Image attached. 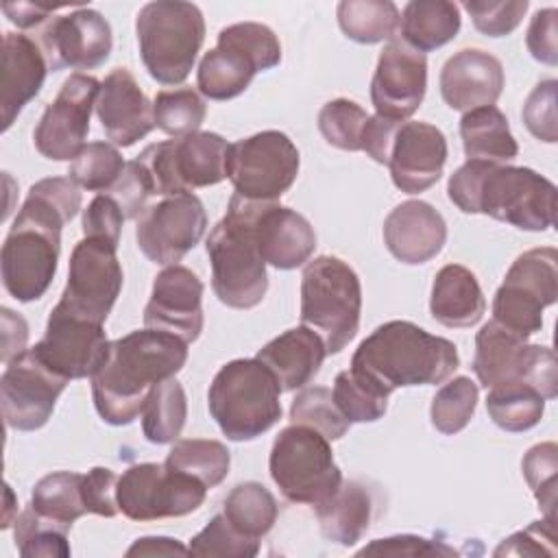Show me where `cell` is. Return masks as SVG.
Segmentation results:
<instances>
[{"label": "cell", "instance_id": "obj_45", "mask_svg": "<svg viewBox=\"0 0 558 558\" xmlns=\"http://www.w3.org/2000/svg\"><path fill=\"white\" fill-rule=\"evenodd\" d=\"M475 405H477V384H473L464 375L453 377L451 381L442 384L432 399V405H429L432 425L440 434H447V436L458 434L473 418Z\"/></svg>", "mask_w": 558, "mask_h": 558}, {"label": "cell", "instance_id": "obj_32", "mask_svg": "<svg viewBox=\"0 0 558 558\" xmlns=\"http://www.w3.org/2000/svg\"><path fill=\"white\" fill-rule=\"evenodd\" d=\"M399 17L401 41L423 54L449 44L462 24L458 4L449 0H412Z\"/></svg>", "mask_w": 558, "mask_h": 558}, {"label": "cell", "instance_id": "obj_47", "mask_svg": "<svg viewBox=\"0 0 558 558\" xmlns=\"http://www.w3.org/2000/svg\"><path fill=\"white\" fill-rule=\"evenodd\" d=\"M246 57L257 72L270 70L281 61V44L277 35L257 22H238L218 33V44Z\"/></svg>", "mask_w": 558, "mask_h": 558}, {"label": "cell", "instance_id": "obj_12", "mask_svg": "<svg viewBox=\"0 0 558 558\" xmlns=\"http://www.w3.org/2000/svg\"><path fill=\"white\" fill-rule=\"evenodd\" d=\"M299 150L281 131H262L229 144L227 179L238 196L275 203L299 174Z\"/></svg>", "mask_w": 558, "mask_h": 558}, {"label": "cell", "instance_id": "obj_1", "mask_svg": "<svg viewBox=\"0 0 558 558\" xmlns=\"http://www.w3.org/2000/svg\"><path fill=\"white\" fill-rule=\"evenodd\" d=\"M187 362V342L159 329H137L113 342L92 375L96 412L109 425L133 423L150 390L174 377Z\"/></svg>", "mask_w": 558, "mask_h": 558}, {"label": "cell", "instance_id": "obj_50", "mask_svg": "<svg viewBox=\"0 0 558 558\" xmlns=\"http://www.w3.org/2000/svg\"><path fill=\"white\" fill-rule=\"evenodd\" d=\"M521 471L532 488L545 519L556 521V477H558V447L556 442H538L521 460Z\"/></svg>", "mask_w": 558, "mask_h": 558}, {"label": "cell", "instance_id": "obj_62", "mask_svg": "<svg viewBox=\"0 0 558 558\" xmlns=\"http://www.w3.org/2000/svg\"><path fill=\"white\" fill-rule=\"evenodd\" d=\"M2 11L20 28H33V26H39L44 22H50L52 13H54V9L33 4V2H4Z\"/></svg>", "mask_w": 558, "mask_h": 558}, {"label": "cell", "instance_id": "obj_20", "mask_svg": "<svg viewBox=\"0 0 558 558\" xmlns=\"http://www.w3.org/2000/svg\"><path fill=\"white\" fill-rule=\"evenodd\" d=\"M37 44L52 72L94 70L109 59L113 37L109 22L94 9H76L52 17L39 33Z\"/></svg>", "mask_w": 558, "mask_h": 558}, {"label": "cell", "instance_id": "obj_58", "mask_svg": "<svg viewBox=\"0 0 558 558\" xmlns=\"http://www.w3.org/2000/svg\"><path fill=\"white\" fill-rule=\"evenodd\" d=\"M360 556H451L453 547L440 541H429L416 534H397L388 538H377L357 551Z\"/></svg>", "mask_w": 558, "mask_h": 558}, {"label": "cell", "instance_id": "obj_26", "mask_svg": "<svg viewBox=\"0 0 558 558\" xmlns=\"http://www.w3.org/2000/svg\"><path fill=\"white\" fill-rule=\"evenodd\" d=\"M445 242L447 222L425 201H405L384 220V244L401 264H425L442 251Z\"/></svg>", "mask_w": 558, "mask_h": 558}, {"label": "cell", "instance_id": "obj_33", "mask_svg": "<svg viewBox=\"0 0 558 558\" xmlns=\"http://www.w3.org/2000/svg\"><path fill=\"white\" fill-rule=\"evenodd\" d=\"M462 148L469 159L508 163L519 155V144L510 133L508 118L495 107H477L460 120Z\"/></svg>", "mask_w": 558, "mask_h": 558}, {"label": "cell", "instance_id": "obj_40", "mask_svg": "<svg viewBox=\"0 0 558 558\" xmlns=\"http://www.w3.org/2000/svg\"><path fill=\"white\" fill-rule=\"evenodd\" d=\"M168 469L185 473L207 488L218 486L231 466L229 449L218 440L207 438H181L174 440L163 462Z\"/></svg>", "mask_w": 558, "mask_h": 558}, {"label": "cell", "instance_id": "obj_29", "mask_svg": "<svg viewBox=\"0 0 558 558\" xmlns=\"http://www.w3.org/2000/svg\"><path fill=\"white\" fill-rule=\"evenodd\" d=\"M325 355L323 338L305 325L279 333L257 351V360L288 392L305 388L318 375Z\"/></svg>", "mask_w": 558, "mask_h": 558}, {"label": "cell", "instance_id": "obj_13", "mask_svg": "<svg viewBox=\"0 0 558 558\" xmlns=\"http://www.w3.org/2000/svg\"><path fill=\"white\" fill-rule=\"evenodd\" d=\"M207 486L166 464H131L116 486L118 510L131 521L185 517L205 501Z\"/></svg>", "mask_w": 558, "mask_h": 558}, {"label": "cell", "instance_id": "obj_43", "mask_svg": "<svg viewBox=\"0 0 558 558\" xmlns=\"http://www.w3.org/2000/svg\"><path fill=\"white\" fill-rule=\"evenodd\" d=\"M13 538L20 556L24 558H68V527L37 514L33 506L24 508L20 517H15Z\"/></svg>", "mask_w": 558, "mask_h": 558}, {"label": "cell", "instance_id": "obj_5", "mask_svg": "<svg viewBox=\"0 0 558 558\" xmlns=\"http://www.w3.org/2000/svg\"><path fill=\"white\" fill-rule=\"evenodd\" d=\"M281 386L257 360L227 362L209 384L207 405L220 432L235 442L253 440L281 418Z\"/></svg>", "mask_w": 558, "mask_h": 558}, {"label": "cell", "instance_id": "obj_52", "mask_svg": "<svg viewBox=\"0 0 558 558\" xmlns=\"http://www.w3.org/2000/svg\"><path fill=\"white\" fill-rule=\"evenodd\" d=\"M462 7L471 15L473 26L482 35L504 37V35H510L521 24L527 11V0H501V2L473 0V2H464Z\"/></svg>", "mask_w": 558, "mask_h": 558}, {"label": "cell", "instance_id": "obj_14", "mask_svg": "<svg viewBox=\"0 0 558 558\" xmlns=\"http://www.w3.org/2000/svg\"><path fill=\"white\" fill-rule=\"evenodd\" d=\"M59 253V229L17 214L0 253L4 290L22 303L41 299L54 279Z\"/></svg>", "mask_w": 558, "mask_h": 558}, {"label": "cell", "instance_id": "obj_56", "mask_svg": "<svg viewBox=\"0 0 558 558\" xmlns=\"http://www.w3.org/2000/svg\"><path fill=\"white\" fill-rule=\"evenodd\" d=\"M124 214L120 205L109 194H98L92 203L83 209V235L105 240L118 246L120 231H122Z\"/></svg>", "mask_w": 558, "mask_h": 558}, {"label": "cell", "instance_id": "obj_28", "mask_svg": "<svg viewBox=\"0 0 558 558\" xmlns=\"http://www.w3.org/2000/svg\"><path fill=\"white\" fill-rule=\"evenodd\" d=\"M259 255L279 270H292L310 262L316 248L314 227L299 211L275 203H264L255 218Z\"/></svg>", "mask_w": 558, "mask_h": 558}, {"label": "cell", "instance_id": "obj_37", "mask_svg": "<svg viewBox=\"0 0 558 558\" xmlns=\"http://www.w3.org/2000/svg\"><path fill=\"white\" fill-rule=\"evenodd\" d=\"M187 418V399L183 386L170 377L157 384L142 410V432L148 442L166 445L179 440Z\"/></svg>", "mask_w": 558, "mask_h": 558}, {"label": "cell", "instance_id": "obj_18", "mask_svg": "<svg viewBox=\"0 0 558 558\" xmlns=\"http://www.w3.org/2000/svg\"><path fill=\"white\" fill-rule=\"evenodd\" d=\"M70 379L48 368L31 349L13 357L0 377L2 416L11 429L35 432L48 423Z\"/></svg>", "mask_w": 558, "mask_h": 558}, {"label": "cell", "instance_id": "obj_53", "mask_svg": "<svg viewBox=\"0 0 558 558\" xmlns=\"http://www.w3.org/2000/svg\"><path fill=\"white\" fill-rule=\"evenodd\" d=\"M556 89H558V81L556 78H547L541 81L527 96L525 105H523V122L527 126V131L547 144H554L558 140L556 133Z\"/></svg>", "mask_w": 558, "mask_h": 558}, {"label": "cell", "instance_id": "obj_16", "mask_svg": "<svg viewBox=\"0 0 558 558\" xmlns=\"http://www.w3.org/2000/svg\"><path fill=\"white\" fill-rule=\"evenodd\" d=\"M100 81L89 74H70L57 98L46 107L33 140L41 157L50 161L74 159L89 133V116L96 109Z\"/></svg>", "mask_w": 558, "mask_h": 558}, {"label": "cell", "instance_id": "obj_27", "mask_svg": "<svg viewBox=\"0 0 558 558\" xmlns=\"http://www.w3.org/2000/svg\"><path fill=\"white\" fill-rule=\"evenodd\" d=\"M48 70L37 39L22 33H4L0 70L2 131H7L17 113L39 94Z\"/></svg>", "mask_w": 558, "mask_h": 558}, {"label": "cell", "instance_id": "obj_2", "mask_svg": "<svg viewBox=\"0 0 558 558\" xmlns=\"http://www.w3.org/2000/svg\"><path fill=\"white\" fill-rule=\"evenodd\" d=\"M464 214H486L523 231H547L556 220V185L532 168L466 159L447 183Z\"/></svg>", "mask_w": 558, "mask_h": 558}, {"label": "cell", "instance_id": "obj_54", "mask_svg": "<svg viewBox=\"0 0 558 558\" xmlns=\"http://www.w3.org/2000/svg\"><path fill=\"white\" fill-rule=\"evenodd\" d=\"M102 194H109L122 209L124 218H140L146 209V198L153 196L148 177L137 159L126 161L120 179Z\"/></svg>", "mask_w": 558, "mask_h": 558}, {"label": "cell", "instance_id": "obj_11", "mask_svg": "<svg viewBox=\"0 0 558 558\" xmlns=\"http://www.w3.org/2000/svg\"><path fill=\"white\" fill-rule=\"evenodd\" d=\"M473 373L484 388L519 379L536 388L545 399H556L558 395L554 351L527 344L525 338L495 320L486 323L475 336Z\"/></svg>", "mask_w": 558, "mask_h": 558}, {"label": "cell", "instance_id": "obj_49", "mask_svg": "<svg viewBox=\"0 0 558 558\" xmlns=\"http://www.w3.org/2000/svg\"><path fill=\"white\" fill-rule=\"evenodd\" d=\"M368 113L349 98H336L323 105L318 113V131L327 144L340 150H362V137Z\"/></svg>", "mask_w": 558, "mask_h": 558}, {"label": "cell", "instance_id": "obj_39", "mask_svg": "<svg viewBox=\"0 0 558 558\" xmlns=\"http://www.w3.org/2000/svg\"><path fill=\"white\" fill-rule=\"evenodd\" d=\"M81 484L83 473L74 471H54L50 475H44L33 486L31 506L37 514L70 530L76 519L87 514Z\"/></svg>", "mask_w": 558, "mask_h": 558}, {"label": "cell", "instance_id": "obj_9", "mask_svg": "<svg viewBox=\"0 0 558 558\" xmlns=\"http://www.w3.org/2000/svg\"><path fill=\"white\" fill-rule=\"evenodd\" d=\"M229 142L211 131L146 146L137 161L157 196L192 194L196 187L216 185L227 179Z\"/></svg>", "mask_w": 558, "mask_h": 558}, {"label": "cell", "instance_id": "obj_41", "mask_svg": "<svg viewBox=\"0 0 558 558\" xmlns=\"http://www.w3.org/2000/svg\"><path fill=\"white\" fill-rule=\"evenodd\" d=\"M81 209V190L70 177H48L31 185L17 214L63 229Z\"/></svg>", "mask_w": 558, "mask_h": 558}, {"label": "cell", "instance_id": "obj_17", "mask_svg": "<svg viewBox=\"0 0 558 558\" xmlns=\"http://www.w3.org/2000/svg\"><path fill=\"white\" fill-rule=\"evenodd\" d=\"M205 229L207 214L201 198L174 194L142 211L135 225V240L150 262L172 266L201 242Z\"/></svg>", "mask_w": 558, "mask_h": 558}, {"label": "cell", "instance_id": "obj_4", "mask_svg": "<svg viewBox=\"0 0 558 558\" xmlns=\"http://www.w3.org/2000/svg\"><path fill=\"white\" fill-rule=\"evenodd\" d=\"M262 205V201L233 194L227 214L207 235L211 288L227 307L251 310L266 296L268 272L255 235V218Z\"/></svg>", "mask_w": 558, "mask_h": 558}, {"label": "cell", "instance_id": "obj_35", "mask_svg": "<svg viewBox=\"0 0 558 558\" xmlns=\"http://www.w3.org/2000/svg\"><path fill=\"white\" fill-rule=\"evenodd\" d=\"M545 397L525 381L512 379L490 388L486 397L488 416L504 432H527L541 423Z\"/></svg>", "mask_w": 558, "mask_h": 558}, {"label": "cell", "instance_id": "obj_42", "mask_svg": "<svg viewBox=\"0 0 558 558\" xmlns=\"http://www.w3.org/2000/svg\"><path fill=\"white\" fill-rule=\"evenodd\" d=\"M331 397L349 423H373L386 414L390 392L371 377L349 368L336 375Z\"/></svg>", "mask_w": 558, "mask_h": 558}, {"label": "cell", "instance_id": "obj_60", "mask_svg": "<svg viewBox=\"0 0 558 558\" xmlns=\"http://www.w3.org/2000/svg\"><path fill=\"white\" fill-rule=\"evenodd\" d=\"M401 122L397 120H388L384 116H368L366 129H364V137H362V150L377 163H388L390 157V148H392V140L395 133L399 129Z\"/></svg>", "mask_w": 558, "mask_h": 558}, {"label": "cell", "instance_id": "obj_22", "mask_svg": "<svg viewBox=\"0 0 558 558\" xmlns=\"http://www.w3.org/2000/svg\"><path fill=\"white\" fill-rule=\"evenodd\" d=\"M203 281L185 266L163 268L155 281L150 301L144 307V325L194 342L203 331Z\"/></svg>", "mask_w": 558, "mask_h": 558}, {"label": "cell", "instance_id": "obj_24", "mask_svg": "<svg viewBox=\"0 0 558 558\" xmlns=\"http://www.w3.org/2000/svg\"><path fill=\"white\" fill-rule=\"evenodd\" d=\"M96 116L105 129V135L122 148L133 146L155 129L153 102L146 98L135 76L126 68H116L100 83Z\"/></svg>", "mask_w": 558, "mask_h": 558}, {"label": "cell", "instance_id": "obj_48", "mask_svg": "<svg viewBox=\"0 0 558 558\" xmlns=\"http://www.w3.org/2000/svg\"><path fill=\"white\" fill-rule=\"evenodd\" d=\"M290 421L314 427L327 440L342 438L351 425L338 410L331 390L325 386L303 388L290 405Z\"/></svg>", "mask_w": 558, "mask_h": 558}, {"label": "cell", "instance_id": "obj_31", "mask_svg": "<svg viewBox=\"0 0 558 558\" xmlns=\"http://www.w3.org/2000/svg\"><path fill=\"white\" fill-rule=\"evenodd\" d=\"M320 534L342 547L355 545L368 530L373 519V499L364 484L349 480L338 490L314 508Z\"/></svg>", "mask_w": 558, "mask_h": 558}, {"label": "cell", "instance_id": "obj_51", "mask_svg": "<svg viewBox=\"0 0 558 558\" xmlns=\"http://www.w3.org/2000/svg\"><path fill=\"white\" fill-rule=\"evenodd\" d=\"M259 551V541L240 534L227 517L220 512L190 541L187 554L192 556H227V558H253Z\"/></svg>", "mask_w": 558, "mask_h": 558}, {"label": "cell", "instance_id": "obj_36", "mask_svg": "<svg viewBox=\"0 0 558 558\" xmlns=\"http://www.w3.org/2000/svg\"><path fill=\"white\" fill-rule=\"evenodd\" d=\"M222 514L246 538L266 536L279 514L275 495L259 482H242L222 501Z\"/></svg>", "mask_w": 558, "mask_h": 558}, {"label": "cell", "instance_id": "obj_46", "mask_svg": "<svg viewBox=\"0 0 558 558\" xmlns=\"http://www.w3.org/2000/svg\"><path fill=\"white\" fill-rule=\"evenodd\" d=\"M124 166L126 163L113 144L89 142L72 159L68 174L78 187L102 194L120 179Z\"/></svg>", "mask_w": 558, "mask_h": 558}, {"label": "cell", "instance_id": "obj_59", "mask_svg": "<svg viewBox=\"0 0 558 558\" xmlns=\"http://www.w3.org/2000/svg\"><path fill=\"white\" fill-rule=\"evenodd\" d=\"M556 17L558 11L556 9H543L536 11L527 35H525V46L530 50V54L547 65H556L558 63V39H556Z\"/></svg>", "mask_w": 558, "mask_h": 558}, {"label": "cell", "instance_id": "obj_38", "mask_svg": "<svg viewBox=\"0 0 558 558\" xmlns=\"http://www.w3.org/2000/svg\"><path fill=\"white\" fill-rule=\"evenodd\" d=\"M336 13L342 33L357 44L390 41L399 33V9L390 0H342Z\"/></svg>", "mask_w": 558, "mask_h": 558}, {"label": "cell", "instance_id": "obj_57", "mask_svg": "<svg viewBox=\"0 0 558 558\" xmlns=\"http://www.w3.org/2000/svg\"><path fill=\"white\" fill-rule=\"evenodd\" d=\"M116 486L118 475L107 466H94L89 473L83 475V501L87 508V514H100V517H116L118 499H116Z\"/></svg>", "mask_w": 558, "mask_h": 558}, {"label": "cell", "instance_id": "obj_34", "mask_svg": "<svg viewBox=\"0 0 558 558\" xmlns=\"http://www.w3.org/2000/svg\"><path fill=\"white\" fill-rule=\"evenodd\" d=\"M257 70L240 52L216 46L198 63L196 85L209 100H231L240 96L253 81Z\"/></svg>", "mask_w": 558, "mask_h": 558}, {"label": "cell", "instance_id": "obj_3", "mask_svg": "<svg viewBox=\"0 0 558 558\" xmlns=\"http://www.w3.org/2000/svg\"><path fill=\"white\" fill-rule=\"evenodd\" d=\"M460 366L451 340L410 320H388L366 336L351 357V368L371 377L386 392L403 386H436Z\"/></svg>", "mask_w": 558, "mask_h": 558}, {"label": "cell", "instance_id": "obj_8", "mask_svg": "<svg viewBox=\"0 0 558 558\" xmlns=\"http://www.w3.org/2000/svg\"><path fill=\"white\" fill-rule=\"evenodd\" d=\"M268 469L281 495L312 508L327 501L342 484L329 440L314 427L292 423L272 442Z\"/></svg>", "mask_w": 558, "mask_h": 558}, {"label": "cell", "instance_id": "obj_61", "mask_svg": "<svg viewBox=\"0 0 558 558\" xmlns=\"http://www.w3.org/2000/svg\"><path fill=\"white\" fill-rule=\"evenodd\" d=\"M28 325L26 320L9 307H2V362L9 364L13 357L26 351Z\"/></svg>", "mask_w": 558, "mask_h": 558}, {"label": "cell", "instance_id": "obj_6", "mask_svg": "<svg viewBox=\"0 0 558 558\" xmlns=\"http://www.w3.org/2000/svg\"><path fill=\"white\" fill-rule=\"evenodd\" d=\"M135 33L148 74L161 85H179L203 46L205 17L192 2L157 0L140 9Z\"/></svg>", "mask_w": 558, "mask_h": 558}, {"label": "cell", "instance_id": "obj_15", "mask_svg": "<svg viewBox=\"0 0 558 558\" xmlns=\"http://www.w3.org/2000/svg\"><path fill=\"white\" fill-rule=\"evenodd\" d=\"M116 251V244L96 238L76 242L57 307L81 320L105 325L122 290V266Z\"/></svg>", "mask_w": 558, "mask_h": 558}, {"label": "cell", "instance_id": "obj_7", "mask_svg": "<svg viewBox=\"0 0 558 558\" xmlns=\"http://www.w3.org/2000/svg\"><path fill=\"white\" fill-rule=\"evenodd\" d=\"M362 286L355 270L333 255H320L301 275V325L316 331L327 353L342 351L360 329Z\"/></svg>", "mask_w": 558, "mask_h": 558}, {"label": "cell", "instance_id": "obj_55", "mask_svg": "<svg viewBox=\"0 0 558 558\" xmlns=\"http://www.w3.org/2000/svg\"><path fill=\"white\" fill-rule=\"evenodd\" d=\"M495 556H556V521H534L525 530L504 538Z\"/></svg>", "mask_w": 558, "mask_h": 558}, {"label": "cell", "instance_id": "obj_10", "mask_svg": "<svg viewBox=\"0 0 558 558\" xmlns=\"http://www.w3.org/2000/svg\"><path fill=\"white\" fill-rule=\"evenodd\" d=\"M558 299V253L541 246L521 253L493 299V320L530 338L543 327V310Z\"/></svg>", "mask_w": 558, "mask_h": 558}, {"label": "cell", "instance_id": "obj_19", "mask_svg": "<svg viewBox=\"0 0 558 558\" xmlns=\"http://www.w3.org/2000/svg\"><path fill=\"white\" fill-rule=\"evenodd\" d=\"M31 351L57 375L83 379L98 371L109 351V340L102 325L81 320L54 305L44 338Z\"/></svg>", "mask_w": 558, "mask_h": 558}, {"label": "cell", "instance_id": "obj_21", "mask_svg": "<svg viewBox=\"0 0 558 558\" xmlns=\"http://www.w3.org/2000/svg\"><path fill=\"white\" fill-rule=\"evenodd\" d=\"M427 89V57L401 39H390L379 52L371 81L377 116L403 122L423 102Z\"/></svg>", "mask_w": 558, "mask_h": 558}, {"label": "cell", "instance_id": "obj_30", "mask_svg": "<svg viewBox=\"0 0 558 558\" xmlns=\"http://www.w3.org/2000/svg\"><path fill=\"white\" fill-rule=\"evenodd\" d=\"M429 312L445 327H473L486 312L477 277L460 264L442 266L432 286Z\"/></svg>", "mask_w": 558, "mask_h": 558}, {"label": "cell", "instance_id": "obj_63", "mask_svg": "<svg viewBox=\"0 0 558 558\" xmlns=\"http://www.w3.org/2000/svg\"><path fill=\"white\" fill-rule=\"evenodd\" d=\"M185 556L187 547L177 541V538H168V536H144L137 538L129 549L126 556Z\"/></svg>", "mask_w": 558, "mask_h": 558}, {"label": "cell", "instance_id": "obj_23", "mask_svg": "<svg viewBox=\"0 0 558 558\" xmlns=\"http://www.w3.org/2000/svg\"><path fill=\"white\" fill-rule=\"evenodd\" d=\"M447 153V137L438 126L401 122L388 157L395 187L405 194L425 192L442 177Z\"/></svg>", "mask_w": 558, "mask_h": 558}, {"label": "cell", "instance_id": "obj_25", "mask_svg": "<svg viewBox=\"0 0 558 558\" xmlns=\"http://www.w3.org/2000/svg\"><path fill=\"white\" fill-rule=\"evenodd\" d=\"M504 89V65L497 57L464 48L449 57L440 70V94L453 111L495 105Z\"/></svg>", "mask_w": 558, "mask_h": 558}, {"label": "cell", "instance_id": "obj_44", "mask_svg": "<svg viewBox=\"0 0 558 558\" xmlns=\"http://www.w3.org/2000/svg\"><path fill=\"white\" fill-rule=\"evenodd\" d=\"M205 116H207L205 100L192 87L163 89L153 100L155 126L172 137L196 133Z\"/></svg>", "mask_w": 558, "mask_h": 558}]
</instances>
